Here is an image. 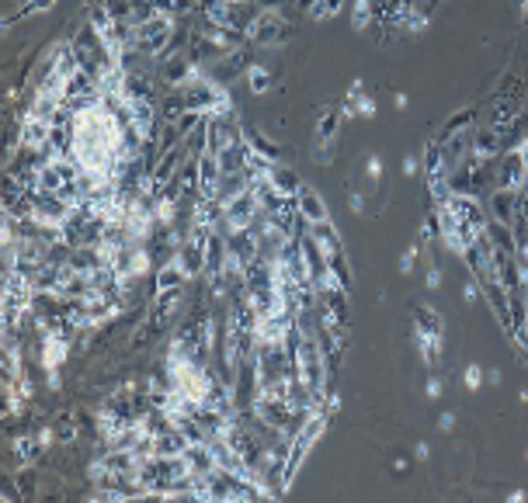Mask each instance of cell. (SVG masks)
<instances>
[{"mask_svg":"<svg viewBox=\"0 0 528 503\" xmlns=\"http://www.w3.org/2000/svg\"><path fill=\"white\" fill-rule=\"evenodd\" d=\"M404 174H407V177H413V174H417V160H413V157H407V160H404Z\"/></svg>","mask_w":528,"mask_h":503,"instance_id":"cell-24","label":"cell"},{"mask_svg":"<svg viewBox=\"0 0 528 503\" xmlns=\"http://www.w3.org/2000/svg\"><path fill=\"white\" fill-rule=\"evenodd\" d=\"M63 354H66V347H63V344H56V340L49 337V340H46V351H42V361H46V368L59 365V361H63Z\"/></svg>","mask_w":528,"mask_h":503,"instance_id":"cell-15","label":"cell"},{"mask_svg":"<svg viewBox=\"0 0 528 503\" xmlns=\"http://www.w3.org/2000/svg\"><path fill=\"white\" fill-rule=\"evenodd\" d=\"M452 216H456V223L463 226V233L476 240L483 229H487V216H483V209H479V202L470 198V195H449L445 202H442Z\"/></svg>","mask_w":528,"mask_h":503,"instance_id":"cell-4","label":"cell"},{"mask_svg":"<svg viewBox=\"0 0 528 503\" xmlns=\"http://www.w3.org/2000/svg\"><path fill=\"white\" fill-rule=\"evenodd\" d=\"M247 87L254 94H268L271 91V73L264 66H247Z\"/></svg>","mask_w":528,"mask_h":503,"instance_id":"cell-10","label":"cell"},{"mask_svg":"<svg viewBox=\"0 0 528 503\" xmlns=\"http://www.w3.org/2000/svg\"><path fill=\"white\" fill-rule=\"evenodd\" d=\"M483 386V368L479 365H470L466 368V389H479Z\"/></svg>","mask_w":528,"mask_h":503,"instance_id":"cell-17","label":"cell"},{"mask_svg":"<svg viewBox=\"0 0 528 503\" xmlns=\"http://www.w3.org/2000/svg\"><path fill=\"white\" fill-rule=\"evenodd\" d=\"M341 7H345V0H313V4H309V18H316V21H330Z\"/></svg>","mask_w":528,"mask_h":503,"instance_id":"cell-11","label":"cell"},{"mask_svg":"<svg viewBox=\"0 0 528 503\" xmlns=\"http://www.w3.org/2000/svg\"><path fill=\"white\" fill-rule=\"evenodd\" d=\"M299 327V323H295ZM295 375L302 379V386L313 392L316 399H323V389H327V365H323V351L316 344V337L309 330H299L295 337Z\"/></svg>","mask_w":528,"mask_h":503,"instance_id":"cell-1","label":"cell"},{"mask_svg":"<svg viewBox=\"0 0 528 503\" xmlns=\"http://www.w3.org/2000/svg\"><path fill=\"white\" fill-rule=\"evenodd\" d=\"M522 18H525V25H528V0H522Z\"/></svg>","mask_w":528,"mask_h":503,"instance_id":"cell-25","label":"cell"},{"mask_svg":"<svg viewBox=\"0 0 528 503\" xmlns=\"http://www.w3.org/2000/svg\"><path fill=\"white\" fill-rule=\"evenodd\" d=\"M438 285H442V275L431 268V271H427V288H438Z\"/></svg>","mask_w":528,"mask_h":503,"instance_id":"cell-22","label":"cell"},{"mask_svg":"<svg viewBox=\"0 0 528 503\" xmlns=\"http://www.w3.org/2000/svg\"><path fill=\"white\" fill-rule=\"evenodd\" d=\"M295 209H299V216L306 219V226L309 223H327L330 219V209H327V202L313 191V188H299V195H295Z\"/></svg>","mask_w":528,"mask_h":503,"instance_id":"cell-6","label":"cell"},{"mask_svg":"<svg viewBox=\"0 0 528 503\" xmlns=\"http://www.w3.org/2000/svg\"><path fill=\"white\" fill-rule=\"evenodd\" d=\"M35 455V441H21L18 445V458H32Z\"/></svg>","mask_w":528,"mask_h":503,"instance_id":"cell-19","label":"cell"},{"mask_svg":"<svg viewBox=\"0 0 528 503\" xmlns=\"http://www.w3.org/2000/svg\"><path fill=\"white\" fill-rule=\"evenodd\" d=\"M327 431V413H309L306 417V424L299 427V434H295L292 448H289V458H285V469H282V490H289L295 483V476H299V465H302V458L309 455V448L320 441V434Z\"/></svg>","mask_w":528,"mask_h":503,"instance_id":"cell-2","label":"cell"},{"mask_svg":"<svg viewBox=\"0 0 528 503\" xmlns=\"http://www.w3.org/2000/svg\"><path fill=\"white\" fill-rule=\"evenodd\" d=\"M306 233H309V240L327 254V257H337V254H345V247H341V236H337V229L334 223L327 219V223H309L306 226Z\"/></svg>","mask_w":528,"mask_h":503,"instance_id":"cell-7","label":"cell"},{"mask_svg":"<svg viewBox=\"0 0 528 503\" xmlns=\"http://www.w3.org/2000/svg\"><path fill=\"white\" fill-rule=\"evenodd\" d=\"M337 125H341V115H337V112H323V118H320V129H316L320 143H330V136H337Z\"/></svg>","mask_w":528,"mask_h":503,"instance_id":"cell-13","label":"cell"},{"mask_svg":"<svg viewBox=\"0 0 528 503\" xmlns=\"http://www.w3.org/2000/svg\"><path fill=\"white\" fill-rule=\"evenodd\" d=\"M352 21H354V28H368V21H372V0H354Z\"/></svg>","mask_w":528,"mask_h":503,"instance_id":"cell-14","label":"cell"},{"mask_svg":"<svg viewBox=\"0 0 528 503\" xmlns=\"http://www.w3.org/2000/svg\"><path fill=\"white\" fill-rule=\"evenodd\" d=\"M417 347H420V358L427 365H434L438 351H442V330H427V327H417Z\"/></svg>","mask_w":528,"mask_h":503,"instance_id":"cell-9","label":"cell"},{"mask_svg":"<svg viewBox=\"0 0 528 503\" xmlns=\"http://www.w3.org/2000/svg\"><path fill=\"white\" fill-rule=\"evenodd\" d=\"M330 271H334V281L348 292L352 288V268H348V261H345V254H337V257H330Z\"/></svg>","mask_w":528,"mask_h":503,"instance_id":"cell-12","label":"cell"},{"mask_svg":"<svg viewBox=\"0 0 528 503\" xmlns=\"http://www.w3.org/2000/svg\"><path fill=\"white\" fill-rule=\"evenodd\" d=\"M413 257H417V247L404 254V261H400V271H411V268H413Z\"/></svg>","mask_w":528,"mask_h":503,"instance_id":"cell-20","label":"cell"},{"mask_svg":"<svg viewBox=\"0 0 528 503\" xmlns=\"http://www.w3.org/2000/svg\"><path fill=\"white\" fill-rule=\"evenodd\" d=\"M73 438H77V424H73V420H63L56 427V441L59 445H70Z\"/></svg>","mask_w":528,"mask_h":503,"instance_id":"cell-16","label":"cell"},{"mask_svg":"<svg viewBox=\"0 0 528 503\" xmlns=\"http://www.w3.org/2000/svg\"><path fill=\"white\" fill-rule=\"evenodd\" d=\"M167 39H171V18H164V14H153V18L139 21L136 35H132L136 49L146 53V56H160L167 49Z\"/></svg>","mask_w":528,"mask_h":503,"instance_id":"cell-3","label":"cell"},{"mask_svg":"<svg viewBox=\"0 0 528 503\" xmlns=\"http://www.w3.org/2000/svg\"><path fill=\"white\" fill-rule=\"evenodd\" d=\"M205 150H212V153H219V150H226V146H236V143H243V129L236 125L233 112H219V115H209V122H205Z\"/></svg>","mask_w":528,"mask_h":503,"instance_id":"cell-5","label":"cell"},{"mask_svg":"<svg viewBox=\"0 0 528 503\" xmlns=\"http://www.w3.org/2000/svg\"><path fill=\"white\" fill-rule=\"evenodd\" d=\"M368 177H372V181H375V177H379V174H382V160H379V157H368Z\"/></svg>","mask_w":528,"mask_h":503,"instance_id":"cell-18","label":"cell"},{"mask_svg":"<svg viewBox=\"0 0 528 503\" xmlns=\"http://www.w3.org/2000/svg\"><path fill=\"white\" fill-rule=\"evenodd\" d=\"M427 396H431V399H434V396H442V382H438V379H431V382H427Z\"/></svg>","mask_w":528,"mask_h":503,"instance_id":"cell-23","label":"cell"},{"mask_svg":"<svg viewBox=\"0 0 528 503\" xmlns=\"http://www.w3.org/2000/svg\"><path fill=\"white\" fill-rule=\"evenodd\" d=\"M268 181H271L278 191H285L289 198H295V195H299V188H302V181L295 177L292 170H289V167H278L275 160H271V167H268Z\"/></svg>","mask_w":528,"mask_h":503,"instance_id":"cell-8","label":"cell"},{"mask_svg":"<svg viewBox=\"0 0 528 503\" xmlns=\"http://www.w3.org/2000/svg\"><path fill=\"white\" fill-rule=\"evenodd\" d=\"M463 295H466V302H476V299H479V285H466V288H463Z\"/></svg>","mask_w":528,"mask_h":503,"instance_id":"cell-21","label":"cell"}]
</instances>
